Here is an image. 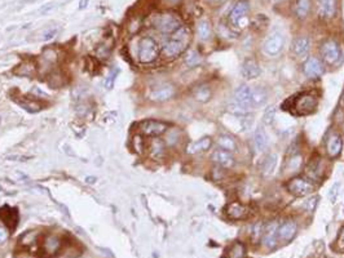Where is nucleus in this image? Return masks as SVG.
<instances>
[{
    "mask_svg": "<svg viewBox=\"0 0 344 258\" xmlns=\"http://www.w3.org/2000/svg\"><path fill=\"white\" fill-rule=\"evenodd\" d=\"M190 39H192V32H190L189 27L180 26L176 31L171 34L170 39L163 45V48H162L163 57L172 60V58H176L180 55H183L189 47Z\"/></svg>",
    "mask_w": 344,
    "mask_h": 258,
    "instance_id": "nucleus-1",
    "label": "nucleus"
},
{
    "mask_svg": "<svg viewBox=\"0 0 344 258\" xmlns=\"http://www.w3.org/2000/svg\"><path fill=\"white\" fill-rule=\"evenodd\" d=\"M159 56V45L153 38L145 36L140 40L137 48V57L142 64H151Z\"/></svg>",
    "mask_w": 344,
    "mask_h": 258,
    "instance_id": "nucleus-2",
    "label": "nucleus"
},
{
    "mask_svg": "<svg viewBox=\"0 0 344 258\" xmlns=\"http://www.w3.org/2000/svg\"><path fill=\"white\" fill-rule=\"evenodd\" d=\"M317 105H319V100L317 97L313 93H302L299 96H296L293 100V111L298 115H308V114H312L316 109H317Z\"/></svg>",
    "mask_w": 344,
    "mask_h": 258,
    "instance_id": "nucleus-3",
    "label": "nucleus"
},
{
    "mask_svg": "<svg viewBox=\"0 0 344 258\" xmlns=\"http://www.w3.org/2000/svg\"><path fill=\"white\" fill-rule=\"evenodd\" d=\"M153 25L162 34H170L171 35L172 32L176 31L180 27L181 23L180 19L172 13H162V14H158V16L154 17Z\"/></svg>",
    "mask_w": 344,
    "mask_h": 258,
    "instance_id": "nucleus-4",
    "label": "nucleus"
},
{
    "mask_svg": "<svg viewBox=\"0 0 344 258\" xmlns=\"http://www.w3.org/2000/svg\"><path fill=\"white\" fill-rule=\"evenodd\" d=\"M322 58L325 60L326 64L337 66L342 62L343 56H342V49L339 44L335 40H326L321 47Z\"/></svg>",
    "mask_w": 344,
    "mask_h": 258,
    "instance_id": "nucleus-5",
    "label": "nucleus"
},
{
    "mask_svg": "<svg viewBox=\"0 0 344 258\" xmlns=\"http://www.w3.org/2000/svg\"><path fill=\"white\" fill-rule=\"evenodd\" d=\"M286 189L290 194H293L295 196H307L309 194H312L315 190V186L311 181L303 177H295L290 180L286 184Z\"/></svg>",
    "mask_w": 344,
    "mask_h": 258,
    "instance_id": "nucleus-6",
    "label": "nucleus"
},
{
    "mask_svg": "<svg viewBox=\"0 0 344 258\" xmlns=\"http://www.w3.org/2000/svg\"><path fill=\"white\" fill-rule=\"evenodd\" d=\"M168 124L159 120H144L138 124V130L144 135L149 137H158L167 132Z\"/></svg>",
    "mask_w": 344,
    "mask_h": 258,
    "instance_id": "nucleus-7",
    "label": "nucleus"
},
{
    "mask_svg": "<svg viewBox=\"0 0 344 258\" xmlns=\"http://www.w3.org/2000/svg\"><path fill=\"white\" fill-rule=\"evenodd\" d=\"M283 44H285V38L280 31L272 32L263 44L264 52L268 56H277L283 49Z\"/></svg>",
    "mask_w": 344,
    "mask_h": 258,
    "instance_id": "nucleus-8",
    "label": "nucleus"
},
{
    "mask_svg": "<svg viewBox=\"0 0 344 258\" xmlns=\"http://www.w3.org/2000/svg\"><path fill=\"white\" fill-rule=\"evenodd\" d=\"M62 248V240L55 234L45 235L42 242V253L44 257H55Z\"/></svg>",
    "mask_w": 344,
    "mask_h": 258,
    "instance_id": "nucleus-9",
    "label": "nucleus"
},
{
    "mask_svg": "<svg viewBox=\"0 0 344 258\" xmlns=\"http://www.w3.org/2000/svg\"><path fill=\"white\" fill-rule=\"evenodd\" d=\"M0 219L9 229V231H14L19 222L18 210H17V208H13V206L3 205L0 208Z\"/></svg>",
    "mask_w": 344,
    "mask_h": 258,
    "instance_id": "nucleus-10",
    "label": "nucleus"
},
{
    "mask_svg": "<svg viewBox=\"0 0 344 258\" xmlns=\"http://www.w3.org/2000/svg\"><path fill=\"white\" fill-rule=\"evenodd\" d=\"M248 9H250V6H248L247 1H246V0H239V1L233 6L231 12L229 13V22L233 26H239L242 21L247 16Z\"/></svg>",
    "mask_w": 344,
    "mask_h": 258,
    "instance_id": "nucleus-11",
    "label": "nucleus"
},
{
    "mask_svg": "<svg viewBox=\"0 0 344 258\" xmlns=\"http://www.w3.org/2000/svg\"><path fill=\"white\" fill-rule=\"evenodd\" d=\"M278 222L277 221H272L264 227L263 231V244L265 248L272 249L276 247L278 236H277V231H278Z\"/></svg>",
    "mask_w": 344,
    "mask_h": 258,
    "instance_id": "nucleus-12",
    "label": "nucleus"
},
{
    "mask_svg": "<svg viewBox=\"0 0 344 258\" xmlns=\"http://www.w3.org/2000/svg\"><path fill=\"white\" fill-rule=\"evenodd\" d=\"M175 94V88L174 85L171 84H163V85H159V87L154 88V89L150 92V98L151 101L154 102H164V101L171 100Z\"/></svg>",
    "mask_w": 344,
    "mask_h": 258,
    "instance_id": "nucleus-13",
    "label": "nucleus"
},
{
    "mask_svg": "<svg viewBox=\"0 0 344 258\" xmlns=\"http://www.w3.org/2000/svg\"><path fill=\"white\" fill-rule=\"evenodd\" d=\"M303 71L309 79H317L324 74V66L319 58L309 57L303 64Z\"/></svg>",
    "mask_w": 344,
    "mask_h": 258,
    "instance_id": "nucleus-14",
    "label": "nucleus"
},
{
    "mask_svg": "<svg viewBox=\"0 0 344 258\" xmlns=\"http://www.w3.org/2000/svg\"><path fill=\"white\" fill-rule=\"evenodd\" d=\"M251 94H252V87L248 85H239L237 89L234 90V102L239 103L242 106H244L247 110H252V103H251Z\"/></svg>",
    "mask_w": 344,
    "mask_h": 258,
    "instance_id": "nucleus-15",
    "label": "nucleus"
},
{
    "mask_svg": "<svg viewBox=\"0 0 344 258\" xmlns=\"http://www.w3.org/2000/svg\"><path fill=\"white\" fill-rule=\"evenodd\" d=\"M317 9L320 17L330 19L335 17L338 9V0H317Z\"/></svg>",
    "mask_w": 344,
    "mask_h": 258,
    "instance_id": "nucleus-16",
    "label": "nucleus"
},
{
    "mask_svg": "<svg viewBox=\"0 0 344 258\" xmlns=\"http://www.w3.org/2000/svg\"><path fill=\"white\" fill-rule=\"evenodd\" d=\"M296 231H298V226H296V223L294 222V221H291V219H287V221H285V222H282L278 226L277 236H278V239L282 240V242H290V240L295 236Z\"/></svg>",
    "mask_w": 344,
    "mask_h": 258,
    "instance_id": "nucleus-17",
    "label": "nucleus"
},
{
    "mask_svg": "<svg viewBox=\"0 0 344 258\" xmlns=\"http://www.w3.org/2000/svg\"><path fill=\"white\" fill-rule=\"evenodd\" d=\"M291 51L296 57H306L311 51V39L308 36L296 38L291 45Z\"/></svg>",
    "mask_w": 344,
    "mask_h": 258,
    "instance_id": "nucleus-18",
    "label": "nucleus"
},
{
    "mask_svg": "<svg viewBox=\"0 0 344 258\" xmlns=\"http://www.w3.org/2000/svg\"><path fill=\"white\" fill-rule=\"evenodd\" d=\"M226 212H227V216H228L230 219H234V221H238V219H244L248 216L247 206L243 205V204H241V203H238V201L228 204L226 208Z\"/></svg>",
    "mask_w": 344,
    "mask_h": 258,
    "instance_id": "nucleus-19",
    "label": "nucleus"
},
{
    "mask_svg": "<svg viewBox=\"0 0 344 258\" xmlns=\"http://www.w3.org/2000/svg\"><path fill=\"white\" fill-rule=\"evenodd\" d=\"M211 158H213V160L215 161L216 164L224 168H231L235 163L233 154L227 151V150H223V148H218V150H215Z\"/></svg>",
    "mask_w": 344,
    "mask_h": 258,
    "instance_id": "nucleus-20",
    "label": "nucleus"
},
{
    "mask_svg": "<svg viewBox=\"0 0 344 258\" xmlns=\"http://www.w3.org/2000/svg\"><path fill=\"white\" fill-rule=\"evenodd\" d=\"M241 74L244 79L252 80V79H256V77L260 76L261 70L254 60H246L241 64Z\"/></svg>",
    "mask_w": 344,
    "mask_h": 258,
    "instance_id": "nucleus-21",
    "label": "nucleus"
},
{
    "mask_svg": "<svg viewBox=\"0 0 344 258\" xmlns=\"http://www.w3.org/2000/svg\"><path fill=\"white\" fill-rule=\"evenodd\" d=\"M211 145H213V139H211V137H203V138L197 139V141L189 143L187 147V152L190 155L200 154V152L207 151V150L211 147Z\"/></svg>",
    "mask_w": 344,
    "mask_h": 258,
    "instance_id": "nucleus-22",
    "label": "nucleus"
},
{
    "mask_svg": "<svg viewBox=\"0 0 344 258\" xmlns=\"http://www.w3.org/2000/svg\"><path fill=\"white\" fill-rule=\"evenodd\" d=\"M343 148V141L339 134H332L329 137L328 143H326V150L328 154L330 155V158H337L339 156Z\"/></svg>",
    "mask_w": 344,
    "mask_h": 258,
    "instance_id": "nucleus-23",
    "label": "nucleus"
},
{
    "mask_svg": "<svg viewBox=\"0 0 344 258\" xmlns=\"http://www.w3.org/2000/svg\"><path fill=\"white\" fill-rule=\"evenodd\" d=\"M254 142H255V147H256L257 151H265L269 145V138H268V134L265 132L264 127L259 126L256 129H255V134H254Z\"/></svg>",
    "mask_w": 344,
    "mask_h": 258,
    "instance_id": "nucleus-24",
    "label": "nucleus"
},
{
    "mask_svg": "<svg viewBox=\"0 0 344 258\" xmlns=\"http://www.w3.org/2000/svg\"><path fill=\"white\" fill-rule=\"evenodd\" d=\"M277 161H278V156L276 154H268L265 158L263 159L260 165V172L263 176H269L274 172L277 167Z\"/></svg>",
    "mask_w": 344,
    "mask_h": 258,
    "instance_id": "nucleus-25",
    "label": "nucleus"
},
{
    "mask_svg": "<svg viewBox=\"0 0 344 258\" xmlns=\"http://www.w3.org/2000/svg\"><path fill=\"white\" fill-rule=\"evenodd\" d=\"M268 100L267 92L263 89V88H256L252 87V94H251V103H252V107L257 109V107L264 106L265 102Z\"/></svg>",
    "mask_w": 344,
    "mask_h": 258,
    "instance_id": "nucleus-26",
    "label": "nucleus"
},
{
    "mask_svg": "<svg viewBox=\"0 0 344 258\" xmlns=\"http://www.w3.org/2000/svg\"><path fill=\"white\" fill-rule=\"evenodd\" d=\"M218 145L220 146V148L227 150V151L229 152L237 151V143H235L234 139L231 138L230 135L228 134L219 135V138H218Z\"/></svg>",
    "mask_w": 344,
    "mask_h": 258,
    "instance_id": "nucleus-27",
    "label": "nucleus"
},
{
    "mask_svg": "<svg viewBox=\"0 0 344 258\" xmlns=\"http://www.w3.org/2000/svg\"><path fill=\"white\" fill-rule=\"evenodd\" d=\"M311 10V0H296L295 14L299 19H304Z\"/></svg>",
    "mask_w": 344,
    "mask_h": 258,
    "instance_id": "nucleus-28",
    "label": "nucleus"
},
{
    "mask_svg": "<svg viewBox=\"0 0 344 258\" xmlns=\"http://www.w3.org/2000/svg\"><path fill=\"white\" fill-rule=\"evenodd\" d=\"M164 148H166V145H164V142L162 141V139H159V138L153 139L150 143L151 158L161 159L164 155Z\"/></svg>",
    "mask_w": 344,
    "mask_h": 258,
    "instance_id": "nucleus-29",
    "label": "nucleus"
},
{
    "mask_svg": "<svg viewBox=\"0 0 344 258\" xmlns=\"http://www.w3.org/2000/svg\"><path fill=\"white\" fill-rule=\"evenodd\" d=\"M193 96L200 102H207L211 98V88L209 85H200L194 89Z\"/></svg>",
    "mask_w": 344,
    "mask_h": 258,
    "instance_id": "nucleus-30",
    "label": "nucleus"
},
{
    "mask_svg": "<svg viewBox=\"0 0 344 258\" xmlns=\"http://www.w3.org/2000/svg\"><path fill=\"white\" fill-rule=\"evenodd\" d=\"M17 103H18L19 106L22 107V109H25L26 111H29V113H38L39 110H42V107H43L42 103H39L38 101L27 100V98L17 101Z\"/></svg>",
    "mask_w": 344,
    "mask_h": 258,
    "instance_id": "nucleus-31",
    "label": "nucleus"
},
{
    "mask_svg": "<svg viewBox=\"0 0 344 258\" xmlns=\"http://www.w3.org/2000/svg\"><path fill=\"white\" fill-rule=\"evenodd\" d=\"M38 231H27L18 239V243L22 245V247H31V245L35 244L36 240H38Z\"/></svg>",
    "mask_w": 344,
    "mask_h": 258,
    "instance_id": "nucleus-32",
    "label": "nucleus"
},
{
    "mask_svg": "<svg viewBox=\"0 0 344 258\" xmlns=\"http://www.w3.org/2000/svg\"><path fill=\"white\" fill-rule=\"evenodd\" d=\"M202 58H201V55L197 51H189L184 58V62L187 64L188 67H197L198 64H201Z\"/></svg>",
    "mask_w": 344,
    "mask_h": 258,
    "instance_id": "nucleus-33",
    "label": "nucleus"
},
{
    "mask_svg": "<svg viewBox=\"0 0 344 258\" xmlns=\"http://www.w3.org/2000/svg\"><path fill=\"white\" fill-rule=\"evenodd\" d=\"M197 31H198V36L202 40H207L211 36V25H210L209 21H206V19L200 21L197 25Z\"/></svg>",
    "mask_w": 344,
    "mask_h": 258,
    "instance_id": "nucleus-34",
    "label": "nucleus"
},
{
    "mask_svg": "<svg viewBox=\"0 0 344 258\" xmlns=\"http://www.w3.org/2000/svg\"><path fill=\"white\" fill-rule=\"evenodd\" d=\"M16 74L21 75V76H32L35 74V66H34V64L25 62L21 66H18V70H16Z\"/></svg>",
    "mask_w": 344,
    "mask_h": 258,
    "instance_id": "nucleus-35",
    "label": "nucleus"
},
{
    "mask_svg": "<svg viewBox=\"0 0 344 258\" xmlns=\"http://www.w3.org/2000/svg\"><path fill=\"white\" fill-rule=\"evenodd\" d=\"M244 256V247L241 243H235L230 247L228 253V258H242Z\"/></svg>",
    "mask_w": 344,
    "mask_h": 258,
    "instance_id": "nucleus-36",
    "label": "nucleus"
},
{
    "mask_svg": "<svg viewBox=\"0 0 344 258\" xmlns=\"http://www.w3.org/2000/svg\"><path fill=\"white\" fill-rule=\"evenodd\" d=\"M302 160L303 159L300 154L293 155V156L290 158L289 163H287V169H289L290 172H296L300 167H302Z\"/></svg>",
    "mask_w": 344,
    "mask_h": 258,
    "instance_id": "nucleus-37",
    "label": "nucleus"
},
{
    "mask_svg": "<svg viewBox=\"0 0 344 258\" xmlns=\"http://www.w3.org/2000/svg\"><path fill=\"white\" fill-rule=\"evenodd\" d=\"M118 75H119L118 67H114L113 70H110L109 75H108L107 79H105V88H107V89H112V88L114 87V83H115V79Z\"/></svg>",
    "mask_w": 344,
    "mask_h": 258,
    "instance_id": "nucleus-38",
    "label": "nucleus"
},
{
    "mask_svg": "<svg viewBox=\"0 0 344 258\" xmlns=\"http://www.w3.org/2000/svg\"><path fill=\"white\" fill-rule=\"evenodd\" d=\"M110 53H112V47L107 44H101L97 47L96 55L99 58H103V60H108L110 57Z\"/></svg>",
    "mask_w": 344,
    "mask_h": 258,
    "instance_id": "nucleus-39",
    "label": "nucleus"
},
{
    "mask_svg": "<svg viewBox=\"0 0 344 258\" xmlns=\"http://www.w3.org/2000/svg\"><path fill=\"white\" fill-rule=\"evenodd\" d=\"M335 251L344 252V226L339 231V235L337 238V242H335Z\"/></svg>",
    "mask_w": 344,
    "mask_h": 258,
    "instance_id": "nucleus-40",
    "label": "nucleus"
},
{
    "mask_svg": "<svg viewBox=\"0 0 344 258\" xmlns=\"http://www.w3.org/2000/svg\"><path fill=\"white\" fill-rule=\"evenodd\" d=\"M317 200H319V197L317 196H313V197H309L307 201H304V204H303V208L306 210H308V212H313L316 208V205H317Z\"/></svg>",
    "mask_w": 344,
    "mask_h": 258,
    "instance_id": "nucleus-41",
    "label": "nucleus"
},
{
    "mask_svg": "<svg viewBox=\"0 0 344 258\" xmlns=\"http://www.w3.org/2000/svg\"><path fill=\"white\" fill-rule=\"evenodd\" d=\"M263 231H264V226L261 223H256L252 227V238H254L255 242H257L259 239H261L263 236Z\"/></svg>",
    "mask_w": 344,
    "mask_h": 258,
    "instance_id": "nucleus-42",
    "label": "nucleus"
},
{
    "mask_svg": "<svg viewBox=\"0 0 344 258\" xmlns=\"http://www.w3.org/2000/svg\"><path fill=\"white\" fill-rule=\"evenodd\" d=\"M274 114H276V110L274 107H268V110L264 113V123L265 124H272L274 119Z\"/></svg>",
    "mask_w": 344,
    "mask_h": 258,
    "instance_id": "nucleus-43",
    "label": "nucleus"
},
{
    "mask_svg": "<svg viewBox=\"0 0 344 258\" xmlns=\"http://www.w3.org/2000/svg\"><path fill=\"white\" fill-rule=\"evenodd\" d=\"M58 30L56 29V27H48V29L45 30L44 32H43V40H51V39L55 38L56 35H57Z\"/></svg>",
    "mask_w": 344,
    "mask_h": 258,
    "instance_id": "nucleus-44",
    "label": "nucleus"
},
{
    "mask_svg": "<svg viewBox=\"0 0 344 258\" xmlns=\"http://www.w3.org/2000/svg\"><path fill=\"white\" fill-rule=\"evenodd\" d=\"M9 239V232L8 230L4 229L3 226H0V245H4Z\"/></svg>",
    "mask_w": 344,
    "mask_h": 258,
    "instance_id": "nucleus-45",
    "label": "nucleus"
},
{
    "mask_svg": "<svg viewBox=\"0 0 344 258\" xmlns=\"http://www.w3.org/2000/svg\"><path fill=\"white\" fill-rule=\"evenodd\" d=\"M177 141V130H171V132H168L167 134V139H166V142H167L168 145H174V143H176Z\"/></svg>",
    "mask_w": 344,
    "mask_h": 258,
    "instance_id": "nucleus-46",
    "label": "nucleus"
},
{
    "mask_svg": "<svg viewBox=\"0 0 344 258\" xmlns=\"http://www.w3.org/2000/svg\"><path fill=\"white\" fill-rule=\"evenodd\" d=\"M227 0H206V3L210 4V5L213 6H219V5H223V4L226 3Z\"/></svg>",
    "mask_w": 344,
    "mask_h": 258,
    "instance_id": "nucleus-47",
    "label": "nucleus"
},
{
    "mask_svg": "<svg viewBox=\"0 0 344 258\" xmlns=\"http://www.w3.org/2000/svg\"><path fill=\"white\" fill-rule=\"evenodd\" d=\"M13 159H17L18 161H26L27 158L26 156H8V160H13Z\"/></svg>",
    "mask_w": 344,
    "mask_h": 258,
    "instance_id": "nucleus-48",
    "label": "nucleus"
},
{
    "mask_svg": "<svg viewBox=\"0 0 344 258\" xmlns=\"http://www.w3.org/2000/svg\"><path fill=\"white\" fill-rule=\"evenodd\" d=\"M87 3H88V0H81V1H79V8H81V9H84V8L87 6Z\"/></svg>",
    "mask_w": 344,
    "mask_h": 258,
    "instance_id": "nucleus-49",
    "label": "nucleus"
},
{
    "mask_svg": "<svg viewBox=\"0 0 344 258\" xmlns=\"http://www.w3.org/2000/svg\"><path fill=\"white\" fill-rule=\"evenodd\" d=\"M86 182L87 184H95L96 182V177H87L86 178Z\"/></svg>",
    "mask_w": 344,
    "mask_h": 258,
    "instance_id": "nucleus-50",
    "label": "nucleus"
},
{
    "mask_svg": "<svg viewBox=\"0 0 344 258\" xmlns=\"http://www.w3.org/2000/svg\"><path fill=\"white\" fill-rule=\"evenodd\" d=\"M167 1H170V3H177L179 0H167Z\"/></svg>",
    "mask_w": 344,
    "mask_h": 258,
    "instance_id": "nucleus-51",
    "label": "nucleus"
},
{
    "mask_svg": "<svg viewBox=\"0 0 344 258\" xmlns=\"http://www.w3.org/2000/svg\"><path fill=\"white\" fill-rule=\"evenodd\" d=\"M343 105H344V96H343Z\"/></svg>",
    "mask_w": 344,
    "mask_h": 258,
    "instance_id": "nucleus-52",
    "label": "nucleus"
},
{
    "mask_svg": "<svg viewBox=\"0 0 344 258\" xmlns=\"http://www.w3.org/2000/svg\"><path fill=\"white\" fill-rule=\"evenodd\" d=\"M274 1H277V0H274Z\"/></svg>",
    "mask_w": 344,
    "mask_h": 258,
    "instance_id": "nucleus-53",
    "label": "nucleus"
}]
</instances>
